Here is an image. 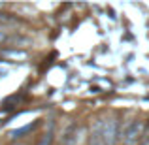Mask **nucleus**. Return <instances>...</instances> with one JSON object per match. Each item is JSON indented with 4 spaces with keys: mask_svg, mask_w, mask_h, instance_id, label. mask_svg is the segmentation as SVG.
Segmentation results:
<instances>
[{
    "mask_svg": "<svg viewBox=\"0 0 149 145\" xmlns=\"http://www.w3.org/2000/svg\"><path fill=\"white\" fill-rule=\"evenodd\" d=\"M140 132H142V124L134 123V124H132V130L127 132V139H125V143H127V145H134L140 139Z\"/></svg>",
    "mask_w": 149,
    "mask_h": 145,
    "instance_id": "f257e3e1",
    "label": "nucleus"
}]
</instances>
